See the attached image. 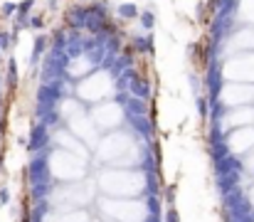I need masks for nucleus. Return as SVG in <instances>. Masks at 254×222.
Listing matches in <instances>:
<instances>
[{"mask_svg": "<svg viewBox=\"0 0 254 222\" xmlns=\"http://www.w3.org/2000/svg\"><path fill=\"white\" fill-rule=\"evenodd\" d=\"M249 203H252V210H254V188H252V193H249Z\"/></svg>", "mask_w": 254, "mask_h": 222, "instance_id": "obj_2", "label": "nucleus"}, {"mask_svg": "<svg viewBox=\"0 0 254 222\" xmlns=\"http://www.w3.org/2000/svg\"><path fill=\"white\" fill-rule=\"evenodd\" d=\"M163 222H180L178 210H175V207H165V217H163Z\"/></svg>", "mask_w": 254, "mask_h": 222, "instance_id": "obj_1", "label": "nucleus"}]
</instances>
